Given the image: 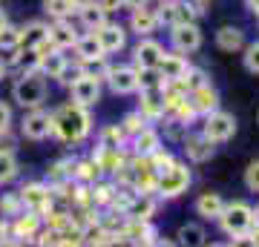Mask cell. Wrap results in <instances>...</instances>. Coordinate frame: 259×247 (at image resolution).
<instances>
[{"instance_id":"cell-1","label":"cell","mask_w":259,"mask_h":247,"mask_svg":"<svg viewBox=\"0 0 259 247\" xmlns=\"http://www.w3.org/2000/svg\"><path fill=\"white\" fill-rule=\"evenodd\" d=\"M49 118H52V138H58L61 144L78 146L93 135L95 129L93 112L75 101H64L61 107L49 110Z\"/></svg>"},{"instance_id":"cell-2","label":"cell","mask_w":259,"mask_h":247,"mask_svg":"<svg viewBox=\"0 0 259 247\" xmlns=\"http://www.w3.org/2000/svg\"><path fill=\"white\" fill-rule=\"evenodd\" d=\"M47 98H49V81L40 72H23L12 83V101L18 104L23 112L44 107Z\"/></svg>"},{"instance_id":"cell-3","label":"cell","mask_w":259,"mask_h":247,"mask_svg":"<svg viewBox=\"0 0 259 247\" xmlns=\"http://www.w3.org/2000/svg\"><path fill=\"white\" fill-rule=\"evenodd\" d=\"M190 184H193V170H190V164L176 158V164L170 167V170L158 173L156 199L158 202H176V199H182V195L190 190Z\"/></svg>"},{"instance_id":"cell-4","label":"cell","mask_w":259,"mask_h":247,"mask_svg":"<svg viewBox=\"0 0 259 247\" xmlns=\"http://www.w3.org/2000/svg\"><path fill=\"white\" fill-rule=\"evenodd\" d=\"M216 224H219V230H222L228 238L250 233V227H253V204L242 202V199L225 202V210H222V216L216 219Z\"/></svg>"},{"instance_id":"cell-5","label":"cell","mask_w":259,"mask_h":247,"mask_svg":"<svg viewBox=\"0 0 259 247\" xmlns=\"http://www.w3.org/2000/svg\"><path fill=\"white\" fill-rule=\"evenodd\" d=\"M18 195H20V204L23 210L29 213H37V216H47L58 207L55 202V192L47 181H23L18 187Z\"/></svg>"},{"instance_id":"cell-6","label":"cell","mask_w":259,"mask_h":247,"mask_svg":"<svg viewBox=\"0 0 259 247\" xmlns=\"http://www.w3.org/2000/svg\"><path fill=\"white\" fill-rule=\"evenodd\" d=\"M236 129H239V121H236V115L233 112H225V110H216L210 112V115H204L202 118V127H199V132H202L210 144H228L233 135H236Z\"/></svg>"},{"instance_id":"cell-7","label":"cell","mask_w":259,"mask_h":247,"mask_svg":"<svg viewBox=\"0 0 259 247\" xmlns=\"http://www.w3.org/2000/svg\"><path fill=\"white\" fill-rule=\"evenodd\" d=\"M20 138L35 141V144L52 138V118H49L47 107H37V110L23 112V118H20Z\"/></svg>"},{"instance_id":"cell-8","label":"cell","mask_w":259,"mask_h":247,"mask_svg":"<svg viewBox=\"0 0 259 247\" xmlns=\"http://www.w3.org/2000/svg\"><path fill=\"white\" fill-rule=\"evenodd\" d=\"M156 15H158V26H182V23H196V12L190 9L187 0H158L156 6Z\"/></svg>"},{"instance_id":"cell-9","label":"cell","mask_w":259,"mask_h":247,"mask_svg":"<svg viewBox=\"0 0 259 247\" xmlns=\"http://www.w3.org/2000/svg\"><path fill=\"white\" fill-rule=\"evenodd\" d=\"M104 83L110 86L112 95H139V78L133 64H110Z\"/></svg>"},{"instance_id":"cell-10","label":"cell","mask_w":259,"mask_h":247,"mask_svg":"<svg viewBox=\"0 0 259 247\" xmlns=\"http://www.w3.org/2000/svg\"><path fill=\"white\" fill-rule=\"evenodd\" d=\"M202 43L204 35L199 23H182V26L170 29V49L179 52V55H193V52L202 49Z\"/></svg>"},{"instance_id":"cell-11","label":"cell","mask_w":259,"mask_h":247,"mask_svg":"<svg viewBox=\"0 0 259 247\" xmlns=\"http://www.w3.org/2000/svg\"><path fill=\"white\" fill-rule=\"evenodd\" d=\"M69 101L81 104V107H87V110H93V107H98L101 104V92H104V83L95 78V75H83V78H78V81L69 86Z\"/></svg>"},{"instance_id":"cell-12","label":"cell","mask_w":259,"mask_h":247,"mask_svg":"<svg viewBox=\"0 0 259 247\" xmlns=\"http://www.w3.org/2000/svg\"><path fill=\"white\" fill-rule=\"evenodd\" d=\"M95 37H98V43H101V49H104V55L110 58V55H118V52H124L127 49V37H130V32H127V26L124 23H118V20H107L98 32H93Z\"/></svg>"},{"instance_id":"cell-13","label":"cell","mask_w":259,"mask_h":247,"mask_svg":"<svg viewBox=\"0 0 259 247\" xmlns=\"http://www.w3.org/2000/svg\"><path fill=\"white\" fill-rule=\"evenodd\" d=\"M182 146H185V161L187 164H207L216 156V144H210L202 132H190L187 129L182 135Z\"/></svg>"},{"instance_id":"cell-14","label":"cell","mask_w":259,"mask_h":247,"mask_svg":"<svg viewBox=\"0 0 259 247\" xmlns=\"http://www.w3.org/2000/svg\"><path fill=\"white\" fill-rule=\"evenodd\" d=\"M161 146H164V141H161V129L147 127V129H141L139 135H133L127 141V153L133 158H150L156 150H161Z\"/></svg>"},{"instance_id":"cell-15","label":"cell","mask_w":259,"mask_h":247,"mask_svg":"<svg viewBox=\"0 0 259 247\" xmlns=\"http://www.w3.org/2000/svg\"><path fill=\"white\" fill-rule=\"evenodd\" d=\"M164 55V46L156 37H139L133 46V66H144V69H156L158 61Z\"/></svg>"},{"instance_id":"cell-16","label":"cell","mask_w":259,"mask_h":247,"mask_svg":"<svg viewBox=\"0 0 259 247\" xmlns=\"http://www.w3.org/2000/svg\"><path fill=\"white\" fill-rule=\"evenodd\" d=\"M213 43L219 52H228V55H236L245 49L248 43V35H245V29L236 26V23H225V26L216 29V35H213Z\"/></svg>"},{"instance_id":"cell-17","label":"cell","mask_w":259,"mask_h":247,"mask_svg":"<svg viewBox=\"0 0 259 247\" xmlns=\"http://www.w3.org/2000/svg\"><path fill=\"white\" fill-rule=\"evenodd\" d=\"M156 69H158V75H161L164 83L182 81V78L187 75V69H190V58L179 55V52H173V49H164V55H161V61H158Z\"/></svg>"},{"instance_id":"cell-18","label":"cell","mask_w":259,"mask_h":247,"mask_svg":"<svg viewBox=\"0 0 259 247\" xmlns=\"http://www.w3.org/2000/svg\"><path fill=\"white\" fill-rule=\"evenodd\" d=\"M187 98H190V104H193V110L199 118H204V115H210V112L222 110V95H219V89L210 83H204V86H199V89L187 92Z\"/></svg>"},{"instance_id":"cell-19","label":"cell","mask_w":259,"mask_h":247,"mask_svg":"<svg viewBox=\"0 0 259 247\" xmlns=\"http://www.w3.org/2000/svg\"><path fill=\"white\" fill-rule=\"evenodd\" d=\"M66 52H61V49H52V46H40L37 49V72L44 75L47 81H55L58 75H61V69L66 66Z\"/></svg>"},{"instance_id":"cell-20","label":"cell","mask_w":259,"mask_h":247,"mask_svg":"<svg viewBox=\"0 0 259 247\" xmlns=\"http://www.w3.org/2000/svg\"><path fill=\"white\" fill-rule=\"evenodd\" d=\"M78 26L72 20H52L49 23V46L52 49H61V52H72L75 40H78Z\"/></svg>"},{"instance_id":"cell-21","label":"cell","mask_w":259,"mask_h":247,"mask_svg":"<svg viewBox=\"0 0 259 247\" xmlns=\"http://www.w3.org/2000/svg\"><path fill=\"white\" fill-rule=\"evenodd\" d=\"M158 29V15L153 6H144V9H133L127 20V32H133L136 37H153V32Z\"/></svg>"},{"instance_id":"cell-22","label":"cell","mask_w":259,"mask_h":247,"mask_svg":"<svg viewBox=\"0 0 259 247\" xmlns=\"http://www.w3.org/2000/svg\"><path fill=\"white\" fill-rule=\"evenodd\" d=\"M193 210H196V216H199L202 221H216L219 216H222V210H225V195L222 192H216V190L199 192V195H196Z\"/></svg>"},{"instance_id":"cell-23","label":"cell","mask_w":259,"mask_h":247,"mask_svg":"<svg viewBox=\"0 0 259 247\" xmlns=\"http://www.w3.org/2000/svg\"><path fill=\"white\" fill-rule=\"evenodd\" d=\"M156 210H158L156 195H150V192H136L133 202H130V207L124 210V219H130V221H153Z\"/></svg>"},{"instance_id":"cell-24","label":"cell","mask_w":259,"mask_h":247,"mask_svg":"<svg viewBox=\"0 0 259 247\" xmlns=\"http://www.w3.org/2000/svg\"><path fill=\"white\" fill-rule=\"evenodd\" d=\"M49 43V20H26L20 26V46L23 49H40Z\"/></svg>"},{"instance_id":"cell-25","label":"cell","mask_w":259,"mask_h":247,"mask_svg":"<svg viewBox=\"0 0 259 247\" xmlns=\"http://www.w3.org/2000/svg\"><path fill=\"white\" fill-rule=\"evenodd\" d=\"M40 230H44V216H37V213L23 210L20 216H15V219H12V236H15V241L35 238Z\"/></svg>"},{"instance_id":"cell-26","label":"cell","mask_w":259,"mask_h":247,"mask_svg":"<svg viewBox=\"0 0 259 247\" xmlns=\"http://www.w3.org/2000/svg\"><path fill=\"white\" fill-rule=\"evenodd\" d=\"M6 58V66H9V72L15 75H23V72H37V49H23V46H18V49H12Z\"/></svg>"},{"instance_id":"cell-27","label":"cell","mask_w":259,"mask_h":247,"mask_svg":"<svg viewBox=\"0 0 259 247\" xmlns=\"http://www.w3.org/2000/svg\"><path fill=\"white\" fill-rule=\"evenodd\" d=\"M136 110L144 115L147 124H158L164 118V101H161V92H139V107Z\"/></svg>"},{"instance_id":"cell-28","label":"cell","mask_w":259,"mask_h":247,"mask_svg":"<svg viewBox=\"0 0 259 247\" xmlns=\"http://www.w3.org/2000/svg\"><path fill=\"white\" fill-rule=\"evenodd\" d=\"M204 241H207V230H204L202 221H185V224L176 230V244L179 247H204Z\"/></svg>"},{"instance_id":"cell-29","label":"cell","mask_w":259,"mask_h":247,"mask_svg":"<svg viewBox=\"0 0 259 247\" xmlns=\"http://www.w3.org/2000/svg\"><path fill=\"white\" fill-rule=\"evenodd\" d=\"M95 150H127V135L118 124H104L95 135Z\"/></svg>"},{"instance_id":"cell-30","label":"cell","mask_w":259,"mask_h":247,"mask_svg":"<svg viewBox=\"0 0 259 247\" xmlns=\"http://www.w3.org/2000/svg\"><path fill=\"white\" fill-rule=\"evenodd\" d=\"M98 178H104L101 167H98V161H95L93 156L90 158H75L72 161V181L75 184H95Z\"/></svg>"},{"instance_id":"cell-31","label":"cell","mask_w":259,"mask_h":247,"mask_svg":"<svg viewBox=\"0 0 259 247\" xmlns=\"http://www.w3.org/2000/svg\"><path fill=\"white\" fill-rule=\"evenodd\" d=\"M75 20H78L75 26L83 29V32H98V29H101L110 18L98 9V3H90V6H83V9L75 12Z\"/></svg>"},{"instance_id":"cell-32","label":"cell","mask_w":259,"mask_h":247,"mask_svg":"<svg viewBox=\"0 0 259 247\" xmlns=\"http://www.w3.org/2000/svg\"><path fill=\"white\" fill-rule=\"evenodd\" d=\"M72 161L75 158H58V161H52L47 170V184L55 190V187H61V184L72 181Z\"/></svg>"},{"instance_id":"cell-33","label":"cell","mask_w":259,"mask_h":247,"mask_svg":"<svg viewBox=\"0 0 259 247\" xmlns=\"http://www.w3.org/2000/svg\"><path fill=\"white\" fill-rule=\"evenodd\" d=\"M40 9L47 15V20H72L75 9L69 6V0H40Z\"/></svg>"},{"instance_id":"cell-34","label":"cell","mask_w":259,"mask_h":247,"mask_svg":"<svg viewBox=\"0 0 259 247\" xmlns=\"http://www.w3.org/2000/svg\"><path fill=\"white\" fill-rule=\"evenodd\" d=\"M136 78H139V92H161L164 81L158 69H144V66H136Z\"/></svg>"},{"instance_id":"cell-35","label":"cell","mask_w":259,"mask_h":247,"mask_svg":"<svg viewBox=\"0 0 259 247\" xmlns=\"http://www.w3.org/2000/svg\"><path fill=\"white\" fill-rule=\"evenodd\" d=\"M20 175V164H18V156H9V153H0V187L18 181Z\"/></svg>"},{"instance_id":"cell-36","label":"cell","mask_w":259,"mask_h":247,"mask_svg":"<svg viewBox=\"0 0 259 247\" xmlns=\"http://www.w3.org/2000/svg\"><path fill=\"white\" fill-rule=\"evenodd\" d=\"M121 129H124V135H127V141L133 135H139L141 129H147V127H153V124H147V121H144V115H141L139 110H130L127 115H124V118H121V124H118Z\"/></svg>"},{"instance_id":"cell-37","label":"cell","mask_w":259,"mask_h":247,"mask_svg":"<svg viewBox=\"0 0 259 247\" xmlns=\"http://www.w3.org/2000/svg\"><path fill=\"white\" fill-rule=\"evenodd\" d=\"M23 213V204H20L18 190L15 192H0V219H15Z\"/></svg>"},{"instance_id":"cell-38","label":"cell","mask_w":259,"mask_h":247,"mask_svg":"<svg viewBox=\"0 0 259 247\" xmlns=\"http://www.w3.org/2000/svg\"><path fill=\"white\" fill-rule=\"evenodd\" d=\"M83 75H87V69H83L78 61H66V66L61 69V75L55 78V83H61L64 89H69V86H72L78 78H83Z\"/></svg>"},{"instance_id":"cell-39","label":"cell","mask_w":259,"mask_h":247,"mask_svg":"<svg viewBox=\"0 0 259 247\" xmlns=\"http://www.w3.org/2000/svg\"><path fill=\"white\" fill-rule=\"evenodd\" d=\"M18 46H20V26L6 23V26L0 29V52L9 55L12 49H18Z\"/></svg>"},{"instance_id":"cell-40","label":"cell","mask_w":259,"mask_h":247,"mask_svg":"<svg viewBox=\"0 0 259 247\" xmlns=\"http://www.w3.org/2000/svg\"><path fill=\"white\" fill-rule=\"evenodd\" d=\"M147 164H150V170L158 175V173H164V170H170V167L176 164V156H173L167 146H161V150H156V153L147 158Z\"/></svg>"},{"instance_id":"cell-41","label":"cell","mask_w":259,"mask_h":247,"mask_svg":"<svg viewBox=\"0 0 259 247\" xmlns=\"http://www.w3.org/2000/svg\"><path fill=\"white\" fill-rule=\"evenodd\" d=\"M242 66L245 72L259 75V40H248L245 49H242Z\"/></svg>"},{"instance_id":"cell-42","label":"cell","mask_w":259,"mask_h":247,"mask_svg":"<svg viewBox=\"0 0 259 247\" xmlns=\"http://www.w3.org/2000/svg\"><path fill=\"white\" fill-rule=\"evenodd\" d=\"M204 83H210V75L204 72L202 66H193V64H190L187 75L182 78V86H185L187 92H193V89H199V86H204Z\"/></svg>"},{"instance_id":"cell-43","label":"cell","mask_w":259,"mask_h":247,"mask_svg":"<svg viewBox=\"0 0 259 247\" xmlns=\"http://www.w3.org/2000/svg\"><path fill=\"white\" fill-rule=\"evenodd\" d=\"M242 184H245V190H248V192H259V158H253V161L245 167V173H242Z\"/></svg>"},{"instance_id":"cell-44","label":"cell","mask_w":259,"mask_h":247,"mask_svg":"<svg viewBox=\"0 0 259 247\" xmlns=\"http://www.w3.org/2000/svg\"><path fill=\"white\" fill-rule=\"evenodd\" d=\"M12 124H15V110H12L9 101L0 98V132H9Z\"/></svg>"},{"instance_id":"cell-45","label":"cell","mask_w":259,"mask_h":247,"mask_svg":"<svg viewBox=\"0 0 259 247\" xmlns=\"http://www.w3.org/2000/svg\"><path fill=\"white\" fill-rule=\"evenodd\" d=\"M0 153H9V156H18V135L15 132H0Z\"/></svg>"},{"instance_id":"cell-46","label":"cell","mask_w":259,"mask_h":247,"mask_svg":"<svg viewBox=\"0 0 259 247\" xmlns=\"http://www.w3.org/2000/svg\"><path fill=\"white\" fill-rule=\"evenodd\" d=\"M225 244L228 247H256V241L250 238V233H242V236H231Z\"/></svg>"},{"instance_id":"cell-47","label":"cell","mask_w":259,"mask_h":247,"mask_svg":"<svg viewBox=\"0 0 259 247\" xmlns=\"http://www.w3.org/2000/svg\"><path fill=\"white\" fill-rule=\"evenodd\" d=\"M98 3V9L110 18V15H115V12H121V0H95Z\"/></svg>"},{"instance_id":"cell-48","label":"cell","mask_w":259,"mask_h":247,"mask_svg":"<svg viewBox=\"0 0 259 247\" xmlns=\"http://www.w3.org/2000/svg\"><path fill=\"white\" fill-rule=\"evenodd\" d=\"M144 6H153V0H121V9H127V12L144 9Z\"/></svg>"},{"instance_id":"cell-49","label":"cell","mask_w":259,"mask_h":247,"mask_svg":"<svg viewBox=\"0 0 259 247\" xmlns=\"http://www.w3.org/2000/svg\"><path fill=\"white\" fill-rule=\"evenodd\" d=\"M0 238H15L12 236V219H0Z\"/></svg>"},{"instance_id":"cell-50","label":"cell","mask_w":259,"mask_h":247,"mask_svg":"<svg viewBox=\"0 0 259 247\" xmlns=\"http://www.w3.org/2000/svg\"><path fill=\"white\" fill-rule=\"evenodd\" d=\"M150 247H179L176 244V238H167V236H158L156 241H153V244Z\"/></svg>"},{"instance_id":"cell-51","label":"cell","mask_w":259,"mask_h":247,"mask_svg":"<svg viewBox=\"0 0 259 247\" xmlns=\"http://www.w3.org/2000/svg\"><path fill=\"white\" fill-rule=\"evenodd\" d=\"M245 9H248L253 18H259V0H245Z\"/></svg>"},{"instance_id":"cell-52","label":"cell","mask_w":259,"mask_h":247,"mask_svg":"<svg viewBox=\"0 0 259 247\" xmlns=\"http://www.w3.org/2000/svg\"><path fill=\"white\" fill-rule=\"evenodd\" d=\"M9 66H6V58H3V55H0V83H3V81H6V78H9Z\"/></svg>"},{"instance_id":"cell-53","label":"cell","mask_w":259,"mask_h":247,"mask_svg":"<svg viewBox=\"0 0 259 247\" xmlns=\"http://www.w3.org/2000/svg\"><path fill=\"white\" fill-rule=\"evenodd\" d=\"M90 3H95V0H69V6H72L75 12L83 9V6H90Z\"/></svg>"},{"instance_id":"cell-54","label":"cell","mask_w":259,"mask_h":247,"mask_svg":"<svg viewBox=\"0 0 259 247\" xmlns=\"http://www.w3.org/2000/svg\"><path fill=\"white\" fill-rule=\"evenodd\" d=\"M18 247H40L35 238H26V241H18Z\"/></svg>"},{"instance_id":"cell-55","label":"cell","mask_w":259,"mask_h":247,"mask_svg":"<svg viewBox=\"0 0 259 247\" xmlns=\"http://www.w3.org/2000/svg\"><path fill=\"white\" fill-rule=\"evenodd\" d=\"M0 247H18V241L15 238H0Z\"/></svg>"},{"instance_id":"cell-56","label":"cell","mask_w":259,"mask_h":247,"mask_svg":"<svg viewBox=\"0 0 259 247\" xmlns=\"http://www.w3.org/2000/svg\"><path fill=\"white\" fill-rule=\"evenodd\" d=\"M6 23H9V18H6V12H3V9H0V29H3V26H6Z\"/></svg>"},{"instance_id":"cell-57","label":"cell","mask_w":259,"mask_h":247,"mask_svg":"<svg viewBox=\"0 0 259 247\" xmlns=\"http://www.w3.org/2000/svg\"><path fill=\"white\" fill-rule=\"evenodd\" d=\"M204 247H228L225 241H204Z\"/></svg>"},{"instance_id":"cell-58","label":"cell","mask_w":259,"mask_h":247,"mask_svg":"<svg viewBox=\"0 0 259 247\" xmlns=\"http://www.w3.org/2000/svg\"><path fill=\"white\" fill-rule=\"evenodd\" d=\"M253 224H259V204L253 207Z\"/></svg>"},{"instance_id":"cell-59","label":"cell","mask_w":259,"mask_h":247,"mask_svg":"<svg viewBox=\"0 0 259 247\" xmlns=\"http://www.w3.org/2000/svg\"><path fill=\"white\" fill-rule=\"evenodd\" d=\"M256 118H259V115H256Z\"/></svg>"},{"instance_id":"cell-60","label":"cell","mask_w":259,"mask_h":247,"mask_svg":"<svg viewBox=\"0 0 259 247\" xmlns=\"http://www.w3.org/2000/svg\"><path fill=\"white\" fill-rule=\"evenodd\" d=\"M256 20H259V18H256Z\"/></svg>"}]
</instances>
